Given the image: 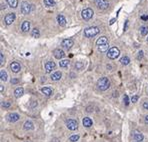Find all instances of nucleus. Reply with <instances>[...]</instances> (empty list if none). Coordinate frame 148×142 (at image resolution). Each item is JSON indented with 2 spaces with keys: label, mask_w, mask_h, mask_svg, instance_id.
Listing matches in <instances>:
<instances>
[{
  "label": "nucleus",
  "mask_w": 148,
  "mask_h": 142,
  "mask_svg": "<svg viewBox=\"0 0 148 142\" xmlns=\"http://www.w3.org/2000/svg\"><path fill=\"white\" fill-rule=\"evenodd\" d=\"M123 102L125 103V105L126 106H128L129 105V98H128V95H124V97H123Z\"/></svg>",
  "instance_id": "nucleus-33"
},
{
  "label": "nucleus",
  "mask_w": 148,
  "mask_h": 142,
  "mask_svg": "<svg viewBox=\"0 0 148 142\" xmlns=\"http://www.w3.org/2000/svg\"><path fill=\"white\" fill-rule=\"evenodd\" d=\"M114 22H115V19H112V20H111V21H110V24H113V23H114Z\"/></svg>",
  "instance_id": "nucleus-44"
},
{
  "label": "nucleus",
  "mask_w": 148,
  "mask_h": 142,
  "mask_svg": "<svg viewBox=\"0 0 148 142\" xmlns=\"http://www.w3.org/2000/svg\"><path fill=\"white\" fill-rule=\"evenodd\" d=\"M61 77H62V73L60 71H56L51 74V80H53V81H58L61 79Z\"/></svg>",
  "instance_id": "nucleus-14"
},
{
  "label": "nucleus",
  "mask_w": 148,
  "mask_h": 142,
  "mask_svg": "<svg viewBox=\"0 0 148 142\" xmlns=\"http://www.w3.org/2000/svg\"><path fill=\"white\" fill-rule=\"evenodd\" d=\"M1 87H0V90H1V92H3V86L2 85H0Z\"/></svg>",
  "instance_id": "nucleus-46"
},
{
  "label": "nucleus",
  "mask_w": 148,
  "mask_h": 142,
  "mask_svg": "<svg viewBox=\"0 0 148 142\" xmlns=\"http://www.w3.org/2000/svg\"><path fill=\"white\" fill-rule=\"evenodd\" d=\"M51 142H60L57 138H53V139H51Z\"/></svg>",
  "instance_id": "nucleus-42"
},
{
  "label": "nucleus",
  "mask_w": 148,
  "mask_h": 142,
  "mask_svg": "<svg viewBox=\"0 0 148 142\" xmlns=\"http://www.w3.org/2000/svg\"><path fill=\"white\" fill-rule=\"evenodd\" d=\"M93 14H94V11L91 8H85L81 12V16L84 20H90L93 17Z\"/></svg>",
  "instance_id": "nucleus-4"
},
{
  "label": "nucleus",
  "mask_w": 148,
  "mask_h": 142,
  "mask_svg": "<svg viewBox=\"0 0 148 142\" xmlns=\"http://www.w3.org/2000/svg\"><path fill=\"white\" fill-rule=\"evenodd\" d=\"M79 139V135L78 134H74V135H71L69 137V141L70 142H76Z\"/></svg>",
  "instance_id": "nucleus-31"
},
{
  "label": "nucleus",
  "mask_w": 148,
  "mask_h": 142,
  "mask_svg": "<svg viewBox=\"0 0 148 142\" xmlns=\"http://www.w3.org/2000/svg\"><path fill=\"white\" fill-rule=\"evenodd\" d=\"M15 18H16L15 13H8L7 15L4 17V22H5L6 25H10V24L13 23V21L15 20Z\"/></svg>",
  "instance_id": "nucleus-8"
},
{
  "label": "nucleus",
  "mask_w": 148,
  "mask_h": 142,
  "mask_svg": "<svg viewBox=\"0 0 148 142\" xmlns=\"http://www.w3.org/2000/svg\"><path fill=\"white\" fill-rule=\"evenodd\" d=\"M0 61H1L0 62L1 64H3V62H4V56H3V53L2 52L0 53Z\"/></svg>",
  "instance_id": "nucleus-37"
},
{
  "label": "nucleus",
  "mask_w": 148,
  "mask_h": 142,
  "mask_svg": "<svg viewBox=\"0 0 148 142\" xmlns=\"http://www.w3.org/2000/svg\"><path fill=\"white\" fill-rule=\"evenodd\" d=\"M0 78L2 81H6L7 78H8V75H7V72L4 70V69H2V70H0Z\"/></svg>",
  "instance_id": "nucleus-24"
},
{
  "label": "nucleus",
  "mask_w": 148,
  "mask_h": 142,
  "mask_svg": "<svg viewBox=\"0 0 148 142\" xmlns=\"http://www.w3.org/2000/svg\"><path fill=\"white\" fill-rule=\"evenodd\" d=\"M10 69H11L12 72L18 73L20 71V69H21V66H20V64L18 63V62H12V63L10 64Z\"/></svg>",
  "instance_id": "nucleus-12"
},
{
  "label": "nucleus",
  "mask_w": 148,
  "mask_h": 142,
  "mask_svg": "<svg viewBox=\"0 0 148 142\" xmlns=\"http://www.w3.org/2000/svg\"><path fill=\"white\" fill-rule=\"evenodd\" d=\"M53 55H54V57H55L56 59H62V58L65 56V53H64V51H63L62 49L57 48V49H54Z\"/></svg>",
  "instance_id": "nucleus-10"
},
{
  "label": "nucleus",
  "mask_w": 148,
  "mask_h": 142,
  "mask_svg": "<svg viewBox=\"0 0 148 142\" xmlns=\"http://www.w3.org/2000/svg\"><path fill=\"white\" fill-rule=\"evenodd\" d=\"M120 54V50L117 47H112L110 48L107 52V57L109 59H116Z\"/></svg>",
  "instance_id": "nucleus-3"
},
{
  "label": "nucleus",
  "mask_w": 148,
  "mask_h": 142,
  "mask_svg": "<svg viewBox=\"0 0 148 142\" xmlns=\"http://www.w3.org/2000/svg\"><path fill=\"white\" fill-rule=\"evenodd\" d=\"M120 62L122 65H128L130 63V58L128 56H123L121 59H120Z\"/></svg>",
  "instance_id": "nucleus-25"
},
{
  "label": "nucleus",
  "mask_w": 148,
  "mask_h": 142,
  "mask_svg": "<svg viewBox=\"0 0 148 142\" xmlns=\"http://www.w3.org/2000/svg\"><path fill=\"white\" fill-rule=\"evenodd\" d=\"M137 100H138V96H137V95H134V96H132L131 97V101L133 103L137 102Z\"/></svg>",
  "instance_id": "nucleus-36"
},
{
  "label": "nucleus",
  "mask_w": 148,
  "mask_h": 142,
  "mask_svg": "<svg viewBox=\"0 0 148 142\" xmlns=\"http://www.w3.org/2000/svg\"><path fill=\"white\" fill-rule=\"evenodd\" d=\"M24 93V89L22 88V87H18L15 89V91H14V95H15V97L16 98H19V97H21L22 95Z\"/></svg>",
  "instance_id": "nucleus-21"
},
{
  "label": "nucleus",
  "mask_w": 148,
  "mask_h": 142,
  "mask_svg": "<svg viewBox=\"0 0 148 142\" xmlns=\"http://www.w3.org/2000/svg\"><path fill=\"white\" fill-rule=\"evenodd\" d=\"M147 42H148V38H147Z\"/></svg>",
  "instance_id": "nucleus-48"
},
{
  "label": "nucleus",
  "mask_w": 148,
  "mask_h": 142,
  "mask_svg": "<svg viewBox=\"0 0 148 142\" xmlns=\"http://www.w3.org/2000/svg\"><path fill=\"white\" fill-rule=\"evenodd\" d=\"M127 26H128V20H126V22H125V26H124V31H126V29H127Z\"/></svg>",
  "instance_id": "nucleus-40"
},
{
  "label": "nucleus",
  "mask_w": 148,
  "mask_h": 142,
  "mask_svg": "<svg viewBox=\"0 0 148 142\" xmlns=\"http://www.w3.org/2000/svg\"><path fill=\"white\" fill-rule=\"evenodd\" d=\"M133 138L136 140V141H142L143 140V134L140 133L139 131H134L133 132Z\"/></svg>",
  "instance_id": "nucleus-15"
},
{
  "label": "nucleus",
  "mask_w": 148,
  "mask_h": 142,
  "mask_svg": "<svg viewBox=\"0 0 148 142\" xmlns=\"http://www.w3.org/2000/svg\"><path fill=\"white\" fill-rule=\"evenodd\" d=\"M59 65H60V67H62V68H65V67H67V66L69 65V60H68V59L61 60V61L59 62Z\"/></svg>",
  "instance_id": "nucleus-30"
},
{
  "label": "nucleus",
  "mask_w": 148,
  "mask_h": 142,
  "mask_svg": "<svg viewBox=\"0 0 148 142\" xmlns=\"http://www.w3.org/2000/svg\"><path fill=\"white\" fill-rule=\"evenodd\" d=\"M6 8V5L5 4H1V9H5Z\"/></svg>",
  "instance_id": "nucleus-43"
},
{
  "label": "nucleus",
  "mask_w": 148,
  "mask_h": 142,
  "mask_svg": "<svg viewBox=\"0 0 148 142\" xmlns=\"http://www.w3.org/2000/svg\"><path fill=\"white\" fill-rule=\"evenodd\" d=\"M108 48H109V44L107 43V44H104V45H100L98 46V50L100 52H106V51H108Z\"/></svg>",
  "instance_id": "nucleus-27"
},
{
  "label": "nucleus",
  "mask_w": 148,
  "mask_h": 142,
  "mask_svg": "<svg viewBox=\"0 0 148 142\" xmlns=\"http://www.w3.org/2000/svg\"><path fill=\"white\" fill-rule=\"evenodd\" d=\"M7 118H8V120H9L10 122H16V121L19 120L20 116H19V114H17V113H10V114L7 116Z\"/></svg>",
  "instance_id": "nucleus-13"
},
{
  "label": "nucleus",
  "mask_w": 148,
  "mask_h": 142,
  "mask_svg": "<svg viewBox=\"0 0 148 142\" xmlns=\"http://www.w3.org/2000/svg\"><path fill=\"white\" fill-rule=\"evenodd\" d=\"M100 32V28L97 26H92V27H88L84 30V36L87 38H92L95 35H97Z\"/></svg>",
  "instance_id": "nucleus-1"
},
{
  "label": "nucleus",
  "mask_w": 148,
  "mask_h": 142,
  "mask_svg": "<svg viewBox=\"0 0 148 142\" xmlns=\"http://www.w3.org/2000/svg\"><path fill=\"white\" fill-rule=\"evenodd\" d=\"M83 67H84V63L83 62H77V63L75 64V68L77 69V70H81Z\"/></svg>",
  "instance_id": "nucleus-32"
},
{
  "label": "nucleus",
  "mask_w": 148,
  "mask_h": 142,
  "mask_svg": "<svg viewBox=\"0 0 148 142\" xmlns=\"http://www.w3.org/2000/svg\"><path fill=\"white\" fill-rule=\"evenodd\" d=\"M73 44H74V41L72 39H70V38L64 39L61 42V46L63 48H65V49H70V48L73 46Z\"/></svg>",
  "instance_id": "nucleus-9"
},
{
  "label": "nucleus",
  "mask_w": 148,
  "mask_h": 142,
  "mask_svg": "<svg viewBox=\"0 0 148 142\" xmlns=\"http://www.w3.org/2000/svg\"><path fill=\"white\" fill-rule=\"evenodd\" d=\"M82 123H83V126L84 127H91L92 126V124H93L91 118H89V117H84L82 120Z\"/></svg>",
  "instance_id": "nucleus-17"
},
{
  "label": "nucleus",
  "mask_w": 148,
  "mask_h": 142,
  "mask_svg": "<svg viewBox=\"0 0 148 142\" xmlns=\"http://www.w3.org/2000/svg\"><path fill=\"white\" fill-rule=\"evenodd\" d=\"M24 129L25 130H33L34 129V125H33V123L31 122V121H26L25 123H24Z\"/></svg>",
  "instance_id": "nucleus-22"
},
{
  "label": "nucleus",
  "mask_w": 148,
  "mask_h": 142,
  "mask_svg": "<svg viewBox=\"0 0 148 142\" xmlns=\"http://www.w3.org/2000/svg\"><path fill=\"white\" fill-rule=\"evenodd\" d=\"M143 108L146 109V110H148V102H144V103H143Z\"/></svg>",
  "instance_id": "nucleus-38"
},
{
  "label": "nucleus",
  "mask_w": 148,
  "mask_h": 142,
  "mask_svg": "<svg viewBox=\"0 0 148 142\" xmlns=\"http://www.w3.org/2000/svg\"><path fill=\"white\" fill-rule=\"evenodd\" d=\"M141 19L142 20H148V15H142L141 16Z\"/></svg>",
  "instance_id": "nucleus-39"
},
{
  "label": "nucleus",
  "mask_w": 148,
  "mask_h": 142,
  "mask_svg": "<svg viewBox=\"0 0 148 142\" xmlns=\"http://www.w3.org/2000/svg\"><path fill=\"white\" fill-rule=\"evenodd\" d=\"M10 102H2V106L4 107V108H8V107H10Z\"/></svg>",
  "instance_id": "nucleus-34"
},
{
  "label": "nucleus",
  "mask_w": 148,
  "mask_h": 142,
  "mask_svg": "<svg viewBox=\"0 0 148 142\" xmlns=\"http://www.w3.org/2000/svg\"><path fill=\"white\" fill-rule=\"evenodd\" d=\"M31 36L34 37V38H38L40 36V32L37 28H34L32 31H31Z\"/></svg>",
  "instance_id": "nucleus-28"
},
{
  "label": "nucleus",
  "mask_w": 148,
  "mask_h": 142,
  "mask_svg": "<svg viewBox=\"0 0 148 142\" xmlns=\"http://www.w3.org/2000/svg\"><path fill=\"white\" fill-rule=\"evenodd\" d=\"M94 3L96 5V7L98 9H101V10L107 9L109 7V2L107 0H95Z\"/></svg>",
  "instance_id": "nucleus-5"
},
{
  "label": "nucleus",
  "mask_w": 148,
  "mask_h": 142,
  "mask_svg": "<svg viewBox=\"0 0 148 142\" xmlns=\"http://www.w3.org/2000/svg\"><path fill=\"white\" fill-rule=\"evenodd\" d=\"M41 92L45 96H51L53 93V90L50 87H43V88H41Z\"/></svg>",
  "instance_id": "nucleus-20"
},
{
  "label": "nucleus",
  "mask_w": 148,
  "mask_h": 142,
  "mask_svg": "<svg viewBox=\"0 0 148 142\" xmlns=\"http://www.w3.org/2000/svg\"><path fill=\"white\" fill-rule=\"evenodd\" d=\"M17 82H18V79H12V80H11V83H12V84H15Z\"/></svg>",
  "instance_id": "nucleus-41"
},
{
  "label": "nucleus",
  "mask_w": 148,
  "mask_h": 142,
  "mask_svg": "<svg viewBox=\"0 0 148 142\" xmlns=\"http://www.w3.org/2000/svg\"><path fill=\"white\" fill-rule=\"evenodd\" d=\"M7 3L11 8H16L18 6V0H7Z\"/></svg>",
  "instance_id": "nucleus-23"
},
{
  "label": "nucleus",
  "mask_w": 148,
  "mask_h": 142,
  "mask_svg": "<svg viewBox=\"0 0 148 142\" xmlns=\"http://www.w3.org/2000/svg\"><path fill=\"white\" fill-rule=\"evenodd\" d=\"M21 30L23 32H27L28 30H30V22L27 20L23 21V23L21 25Z\"/></svg>",
  "instance_id": "nucleus-16"
},
{
  "label": "nucleus",
  "mask_w": 148,
  "mask_h": 142,
  "mask_svg": "<svg viewBox=\"0 0 148 142\" xmlns=\"http://www.w3.org/2000/svg\"><path fill=\"white\" fill-rule=\"evenodd\" d=\"M66 126L70 130H76L78 128V123L74 119H69V120L66 121Z\"/></svg>",
  "instance_id": "nucleus-7"
},
{
  "label": "nucleus",
  "mask_w": 148,
  "mask_h": 142,
  "mask_svg": "<svg viewBox=\"0 0 148 142\" xmlns=\"http://www.w3.org/2000/svg\"><path fill=\"white\" fill-rule=\"evenodd\" d=\"M143 58V51H140L139 53H138V56H137V59L138 60H141Z\"/></svg>",
  "instance_id": "nucleus-35"
},
{
  "label": "nucleus",
  "mask_w": 148,
  "mask_h": 142,
  "mask_svg": "<svg viewBox=\"0 0 148 142\" xmlns=\"http://www.w3.org/2000/svg\"><path fill=\"white\" fill-rule=\"evenodd\" d=\"M44 5L47 7H53L55 6V1L54 0H44Z\"/></svg>",
  "instance_id": "nucleus-26"
},
{
  "label": "nucleus",
  "mask_w": 148,
  "mask_h": 142,
  "mask_svg": "<svg viewBox=\"0 0 148 142\" xmlns=\"http://www.w3.org/2000/svg\"><path fill=\"white\" fill-rule=\"evenodd\" d=\"M55 67H56V64L54 63L53 61L46 62V64H45V71H46V73H50L52 70L55 69Z\"/></svg>",
  "instance_id": "nucleus-11"
},
{
  "label": "nucleus",
  "mask_w": 148,
  "mask_h": 142,
  "mask_svg": "<svg viewBox=\"0 0 148 142\" xmlns=\"http://www.w3.org/2000/svg\"><path fill=\"white\" fill-rule=\"evenodd\" d=\"M140 33H141L143 36L147 35L148 34V26H141V27H140Z\"/></svg>",
  "instance_id": "nucleus-29"
},
{
  "label": "nucleus",
  "mask_w": 148,
  "mask_h": 142,
  "mask_svg": "<svg viewBox=\"0 0 148 142\" xmlns=\"http://www.w3.org/2000/svg\"><path fill=\"white\" fill-rule=\"evenodd\" d=\"M97 86H98V88L101 91H105L110 87V82H109L108 78L102 77V78H100L97 81Z\"/></svg>",
  "instance_id": "nucleus-2"
},
{
  "label": "nucleus",
  "mask_w": 148,
  "mask_h": 142,
  "mask_svg": "<svg viewBox=\"0 0 148 142\" xmlns=\"http://www.w3.org/2000/svg\"><path fill=\"white\" fill-rule=\"evenodd\" d=\"M145 122H146V123L148 124V115L146 116V117H145Z\"/></svg>",
  "instance_id": "nucleus-45"
},
{
  "label": "nucleus",
  "mask_w": 148,
  "mask_h": 142,
  "mask_svg": "<svg viewBox=\"0 0 148 142\" xmlns=\"http://www.w3.org/2000/svg\"><path fill=\"white\" fill-rule=\"evenodd\" d=\"M57 22H58V24H59L60 26H65L66 25L65 17H64L63 15H61V14L57 15Z\"/></svg>",
  "instance_id": "nucleus-19"
},
{
  "label": "nucleus",
  "mask_w": 148,
  "mask_h": 142,
  "mask_svg": "<svg viewBox=\"0 0 148 142\" xmlns=\"http://www.w3.org/2000/svg\"><path fill=\"white\" fill-rule=\"evenodd\" d=\"M137 142H142V141H137Z\"/></svg>",
  "instance_id": "nucleus-47"
},
{
  "label": "nucleus",
  "mask_w": 148,
  "mask_h": 142,
  "mask_svg": "<svg viewBox=\"0 0 148 142\" xmlns=\"http://www.w3.org/2000/svg\"><path fill=\"white\" fill-rule=\"evenodd\" d=\"M107 43H108V40H107V37H105V36H101L100 38L97 39V41H96L97 46L104 45V44H107Z\"/></svg>",
  "instance_id": "nucleus-18"
},
{
  "label": "nucleus",
  "mask_w": 148,
  "mask_h": 142,
  "mask_svg": "<svg viewBox=\"0 0 148 142\" xmlns=\"http://www.w3.org/2000/svg\"><path fill=\"white\" fill-rule=\"evenodd\" d=\"M30 11H31V5L27 1H23L21 3V12H22V14L27 15V14L30 13Z\"/></svg>",
  "instance_id": "nucleus-6"
}]
</instances>
